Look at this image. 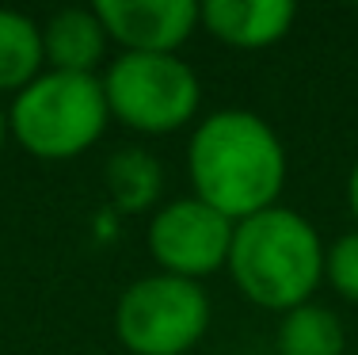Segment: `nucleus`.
I'll return each instance as SVG.
<instances>
[{
    "label": "nucleus",
    "mask_w": 358,
    "mask_h": 355,
    "mask_svg": "<svg viewBox=\"0 0 358 355\" xmlns=\"http://www.w3.org/2000/svg\"><path fill=\"white\" fill-rule=\"evenodd\" d=\"M191 195L229 222L278 207L286 183V149L271 123L244 107H221L199 118L187 141Z\"/></svg>",
    "instance_id": "1"
},
{
    "label": "nucleus",
    "mask_w": 358,
    "mask_h": 355,
    "mask_svg": "<svg viewBox=\"0 0 358 355\" xmlns=\"http://www.w3.org/2000/svg\"><path fill=\"white\" fill-rule=\"evenodd\" d=\"M324 249L317 225L289 207H271L236 222L225 272L259 309L289 314L313 302L324 283Z\"/></svg>",
    "instance_id": "2"
},
{
    "label": "nucleus",
    "mask_w": 358,
    "mask_h": 355,
    "mask_svg": "<svg viewBox=\"0 0 358 355\" xmlns=\"http://www.w3.org/2000/svg\"><path fill=\"white\" fill-rule=\"evenodd\" d=\"M110 107L99 73L42 69L8 107V134L38 160H73L103 138Z\"/></svg>",
    "instance_id": "3"
},
{
    "label": "nucleus",
    "mask_w": 358,
    "mask_h": 355,
    "mask_svg": "<svg viewBox=\"0 0 358 355\" xmlns=\"http://www.w3.org/2000/svg\"><path fill=\"white\" fill-rule=\"evenodd\" d=\"M99 81L110 118L134 134L164 138L199 118L202 81L179 54H118Z\"/></svg>",
    "instance_id": "4"
},
{
    "label": "nucleus",
    "mask_w": 358,
    "mask_h": 355,
    "mask_svg": "<svg viewBox=\"0 0 358 355\" xmlns=\"http://www.w3.org/2000/svg\"><path fill=\"white\" fill-rule=\"evenodd\" d=\"M210 317L202 283L152 272L118 294L115 336L130 355H187L206 336Z\"/></svg>",
    "instance_id": "5"
},
{
    "label": "nucleus",
    "mask_w": 358,
    "mask_h": 355,
    "mask_svg": "<svg viewBox=\"0 0 358 355\" xmlns=\"http://www.w3.org/2000/svg\"><path fill=\"white\" fill-rule=\"evenodd\" d=\"M233 230L236 222H229L221 210L194 195H183L164 202L149 218L145 241H149V256L157 260V272L202 283L214 272H225Z\"/></svg>",
    "instance_id": "6"
},
{
    "label": "nucleus",
    "mask_w": 358,
    "mask_h": 355,
    "mask_svg": "<svg viewBox=\"0 0 358 355\" xmlns=\"http://www.w3.org/2000/svg\"><path fill=\"white\" fill-rule=\"evenodd\" d=\"M96 15L118 54H179L202 27V4L194 0H99Z\"/></svg>",
    "instance_id": "7"
},
{
    "label": "nucleus",
    "mask_w": 358,
    "mask_h": 355,
    "mask_svg": "<svg viewBox=\"0 0 358 355\" xmlns=\"http://www.w3.org/2000/svg\"><path fill=\"white\" fill-rule=\"evenodd\" d=\"M297 8L289 0H210L202 4V31L233 50H267L289 35Z\"/></svg>",
    "instance_id": "8"
},
{
    "label": "nucleus",
    "mask_w": 358,
    "mask_h": 355,
    "mask_svg": "<svg viewBox=\"0 0 358 355\" xmlns=\"http://www.w3.org/2000/svg\"><path fill=\"white\" fill-rule=\"evenodd\" d=\"M107 31L92 8H62L42 23V57L54 73H96L107 57Z\"/></svg>",
    "instance_id": "9"
},
{
    "label": "nucleus",
    "mask_w": 358,
    "mask_h": 355,
    "mask_svg": "<svg viewBox=\"0 0 358 355\" xmlns=\"http://www.w3.org/2000/svg\"><path fill=\"white\" fill-rule=\"evenodd\" d=\"M46 69L42 23L15 8H0V92H23Z\"/></svg>",
    "instance_id": "10"
},
{
    "label": "nucleus",
    "mask_w": 358,
    "mask_h": 355,
    "mask_svg": "<svg viewBox=\"0 0 358 355\" xmlns=\"http://www.w3.org/2000/svg\"><path fill=\"white\" fill-rule=\"evenodd\" d=\"M343 321L320 302H305L278 321V355H343Z\"/></svg>",
    "instance_id": "11"
},
{
    "label": "nucleus",
    "mask_w": 358,
    "mask_h": 355,
    "mask_svg": "<svg viewBox=\"0 0 358 355\" xmlns=\"http://www.w3.org/2000/svg\"><path fill=\"white\" fill-rule=\"evenodd\" d=\"M160 183H164L160 165H157V157H149L145 149H122L118 157L107 160V191H110V199L122 210H130V214H138L149 202H157Z\"/></svg>",
    "instance_id": "12"
},
{
    "label": "nucleus",
    "mask_w": 358,
    "mask_h": 355,
    "mask_svg": "<svg viewBox=\"0 0 358 355\" xmlns=\"http://www.w3.org/2000/svg\"><path fill=\"white\" fill-rule=\"evenodd\" d=\"M324 283L343 302L358 306V225L324 249Z\"/></svg>",
    "instance_id": "13"
},
{
    "label": "nucleus",
    "mask_w": 358,
    "mask_h": 355,
    "mask_svg": "<svg viewBox=\"0 0 358 355\" xmlns=\"http://www.w3.org/2000/svg\"><path fill=\"white\" fill-rule=\"evenodd\" d=\"M347 207H351V218L358 222V160L351 165V176H347Z\"/></svg>",
    "instance_id": "14"
},
{
    "label": "nucleus",
    "mask_w": 358,
    "mask_h": 355,
    "mask_svg": "<svg viewBox=\"0 0 358 355\" xmlns=\"http://www.w3.org/2000/svg\"><path fill=\"white\" fill-rule=\"evenodd\" d=\"M12 138V134H8V107L0 104V149H4V141Z\"/></svg>",
    "instance_id": "15"
}]
</instances>
